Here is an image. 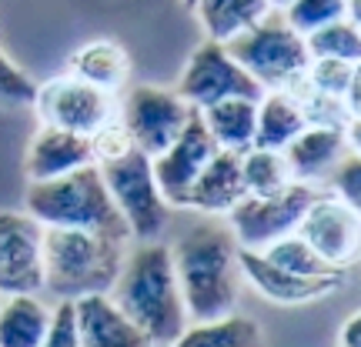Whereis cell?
Returning <instances> with one entry per match:
<instances>
[{
  "instance_id": "f1b7e54d",
  "label": "cell",
  "mask_w": 361,
  "mask_h": 347,
  "mask_svg": "<svg viewBox=\"0 0 361 347\" xmlns=\"http://www.w3.org/2000/svg\"><path fill=\"white\" fill-rule=\"evenodd\" d=\"M305 80H308L314 90H322L328 97H338L345 101L358 114V64H345V61H311L308 70H305Z\"/></svg>"
},
{
  "instance_id": "2e32d148",
  "label": "cell",
  "mask_w": 361,
  "mask_h": 347,
  "mask_svg": "<svg viewBox=\"0 0 361 347\" xmlns=\"http://www.w3.org/2000/svg\"><path fill=\"white\" fill-rule=\"evenodd\" d=\"M90 164H94L90 137H80V134L57 127H40L34 134L30 147H27L24 174L30 184H40V180H57L80 168H90Z\"/></svg>"
},
{
  "instance_id": "e0dca14e",
  "label": "cell",
  "mask_w": 361,
  "mask_h": 347,
  "mask_svg": "<svg viewBox=\"0 0 361 347\" xmlns=\"http://www.w3.org/2000/svg\"><path fill=\"white\" fill-rule=\"evenodd\" d=\"M74 321H78L80 347H154L107 294L74 301Z\"/></svg>"
},
{
  "instance_id": "603a6c76",
  "label": "cell",
  "mask_w": 361,
  "mask_h": 347,
  "mask_svg": "<svg viewBox=\"0 0 361 347\" xmlns=\"http://www.w3.org/2000/svg\"><path fill=\"white\" fill-rule=\"evenodd\" d=\"M191 11L197 13L207 40L228 44L238 34H245L247 27L264 20L274 7L268 0H194Z\"/></svg>"
},
{
  "instance_id": "6da1fadb",
  "label": "cell",
  "mask_w": 361,
  "mask_h": 347,
  "mask_svg": "<svg viewBox=\"0 0 361 347\" xmlns=\"http://www.w3.org/2000/svg\"><path fill=\"white\" fill-rule=\"evenodd\" d=\"M188 321H218L238 310L241 301V264L228 224H197L171 247Z\"/></svg>"
},
{
  "instance_id": "277c9868",
  "label": "cell",
  "mask_w": 361,
  "mask_h": 347,
  "mask_svg": "<svg viewBox=\"0 0 361 347\" xmlns=\"http://www.w3.org/2000/svg\"><path fill=\"white\" fill-rule=\"evenodd\" d=\"M27 214L40 227L57 231H97L130 241L128 224L117 214L111 194L104 187L97 164L64 174L57 180H40L27 187Z\"/></svg>"
},
{
  "instance_id": "4dcf8cb0",
  "label": "cell",
  "mask_w": 361,
  "mask_h": 347,
  "mask_svg": "<svg viewBox=\"0 0 361 347\" xmlns=\"http://www.w3.org/2000/svg\"><path fill=\"white\" fill-rule=\"evenodd\" d=\"M34 94H37V84L0 51V103L24 107V103H34Z\"/></svg>"
},
{
  "instance_id": "d6a6232c",
  "label": "cell",
  "mask_w": 361,
  "mask_h": 347,
  "mask_svg": "<svg viewBox=\"0 0 361 347\" xmlns=\"http://www.w3.org/2000/svg\"><path fill=\"white\" fill-rule=\"evenodd\" d=\"M40 347H80L78 321H74V304H71V301H57V304H54L51 327H47Z\"/></svg>"
},
{
  "instance_id": "9c48e42d",
  "label": "cell",
  "mask_w": 361,
  "mask_h": 347,
  "mask_svg": "<svg viewBox=\"0 0 361 347\" xmlns=\"http://www.w3.org/2000/svg\"><path fill=\"white\" fill-rule=\"evenodd\" d=\"M191 114L194 107L180 101L178 90L151 87V84L134 87L128 94V101L117 107V120L128 134L130 147H137L147 157L164 154L180 137V130L188 127Z\"/></svg>"
},
{
  "instance_id": "4fadbf2b",
  "label": "cell",
  "mask_w": 361,
  "mask_h": 347,
  "mask_svg": "<svg viewBox=\"0 0 361 347\" xmlns=\"http://www.w3.org/2000/svg\"><path fill=\"white\" fill-rule=\"evenodd\" d=\"M214 154H218V147L207 137L204 124H201V117L194 111L191 120H188V127L180 130L178 141L171 144L164 154L151 157V170H154L157 191L164 197V204L184 207L191 184L201 177V170L207 168V160Z\"/></svg>"
},
{
  "instance_id": "d590c367",
  "label": "cell",
  "mask_w": 361,
  "mask_h": 347,
  "mask_svg": "<svg viewBox=\"0 0 361 347\" xmlns=\"http://www.w3.org/2000/svg\"><path fill=\"white\" fill-rule=\"evenodd\" d=\"M184 4H188V7H191V4H194V0H184Z\"/></svg>"
},
{
  "instance_id": "ba28073f",
  "label": "cell",
  "mask_w": 361,
  "mask_h": 347,
  "mask_svg": "<svg viewBox=\"0 0 361 347\" xmlns=\"http://www.w3.org/2000/svg\"><path fill=\"white\" fill-rule=\"evenodd\" d=\"M318 191L322 187H311V184H291L288 191L274 194V197H245V201H238L224 214L234 244L241 251H264L268 244L295 234Z\"/></svg>"
},
{
  "instance_id": "5bb4252c",
  "label": "cell",
  "mask_w": 361,
  "mask_h": 347,
  "mask_svg": "<svg viewBox=\"0 0 361 347\" xmlns=\"http://www.w3.org/2000/svg\"><path fill=\"white\" fill-rule=\"evenodd\" d=\"M238 264H241V277H245L255 291L271 304H281V308H305L314 304L322 297L335 294L345 281H318V277H298L288 270L274 267L264 254L258 251H241L238 247Z\"/></svg>"
},
{
  "instance_id": "f546056e",
  "label": "cell",
  "mask_w": 361,
  "mask_h": 347,
  "mask_svg": "<svg viewBox=\"0 0 361 347\" xmlns=\"http://www.w3.org/2000/svg\"><path fill=\"white\" fill-rule=\"evenodd\" d=\"M288 27H295L301 37H308L322 27L335 24L351 13V0H288L281 7ZM351 20V17H348Z\"/></svg>"
},
{
  "instance_id": "d4e9b609",
  "label": "cell",
  "mask_w": 361,
  "mask_h": 347,
  "mask_svg": "<svg viewBox=\"0 0 361 347\" xmlns=\"http://www.w3.org/2000/svg\"><path fill=\"white\" fill-rule=\"evenodd\" d=\"M241 184H245V197H274V194L288 191L295 180H291L281 151L251 147L241 154Z\"/></svg>"
},
{
  "instance_id": "1f68e13d",
  "label": "cell",
  "mask_w": 361,
  "mask_h": 347,
  "mask_svg": "<svg viewBox=\"0 0 361 347\" xmlns=\"http://www.w3.org/2000/svg\"><path fill=\"white\" fill-rule=\"evenodd\" d=\"M328 194H335L338 201H345L351 207H361V160L358 151H351L331 174H328Z\"/></svg>"
},
{
  "instance_id": "9a60e30c",
  "label": "cell",
  "mask_w": 361,
  "mask_h": 347,
  "mask_svg": "<svg viewBox=\"0 0 361 347\" xmlns=\"http://www.w3.org/2000/svg\"><path fill=\"white\" fill-rule=\"evenodd\" d=\"M351 151H358V134L328 130V127H305L281 154L288 160V170H291L295 184L318 187Z\"/></svg>"
},
{
  "instance_id": "cb8c5ba5",
  "label": "cell",
  "mask_w": 361,
  "mask_h": 347,
  "mask_svg": "<svg viewBox=\"0 0 361 347\" xmlns=\"http://www.w3.org/2000/svg\"><path fill=\"white\" fill-rule=\"evenodd\" d=\"M168 347H268V337L251 317L228 314L218 321L188 324Z\"/></svg>"
},
{
  "instance_id": "e575fe53",
  "label": "cell",
  "mask_w": 361,
  "mask_h": 347,
  "mask_svg": "<svg viewBox=\"0 0 361 347\" xmlns=\"http://www.w3.org/2000/svg\"><path fill=\"white\" fill-rule=\"evenodd\" d=\"M268 4H271V7H274V11H281V7H284V4H288V0H268Z\"/></svg>"
},
{
  "instance_id": "8992f818",
  "label": "cell",
  "mask_w": 361,
  "mask_h": 347,
  "mask_svg": "<svg viewBox=\"0 0 361 347\" xmlns=\"http://www.w3.org/2000/svg\"><path fill=\"white\" fill-rule=\"evenodd\" d=\"M101 180L111 201H114L117 214L128 224L130 241H157V234L168 227V210L164 197L157 191L154 170H151V157L141 154L137 147H124L121 154H111L97 160Z\"/></svg>"
},
{
  "instance_id": "83f0119b",
  "label": "cell",
  "mask_w": 361,
  "mask_h": 347,
  "mask_svg": "<svg viewBox=\"0 0 361 347\" xmlns=\"http://www.w3.org/2000/svg\"><path fill=\"white\" fill-rule=\"evenodd\" d=\"M311 61H345V64H361V30L355 20L341 17L335 24L322 27L305 37Z\"/></svg>"
},
{
  "instance_id": "30bf717a",
  "label": "cell",
  "mask_w": 361,
  "mask_h": 347,
  "mask_svg": "<svg viewBox=\"0 0 361 347\" xmlns=\"http://www.w3.org/2000/svg\"><path fill=\"white\" fill-rule=\"evenodd\" d=\"M261 94L264 90L247 77L245 67L238 64L228 53V47L218 40H204L201 47H194L178 84V97L194 111H204L211 103L231 101V97L261 101Z\"/></svg>"
},
{
  "instance_id": "836d02e7",
  "label": "cell",
  "mask_w": 361,
  "mask_h": 347,
  "mask_svg": "<svg viewBox=\"0 0 361 347\" xmlns=\"http://www.w3.org/2000/svg\"><path fill=\"white\" fill-rule=\"evenodd\" d=\"M338 347H361V317L358 314H351L348 321L341 324V331H338Z\"/></svg>"
},
{
  "instance_id": "ffe728a7",
  "label": "cell",
  "mask_w": 361,
  "mask_h": 347,
  "mask_svg": "<svg viewBox=\"0 0 361 347\" xmlns=\"http://www.w3.org/2000/svg\"><path fill=\"white\" fill-rule=\"evenodd\" d=\"M51 310L40 294L0 297V347H40L51 327Z\"/></svg>"
},
{
  "instance_id": "44dd1931",
  "label": "cell",
  "mask_w": 361,
  "mask_h": 347,
  "mask_svg": "<svg viewBox=\"0 0 361 347\" xmlns=\"http://www.w3.org/2000/svg\"><path fill=\"white\" fill-rule=\"evenodd\" d=\"M308 127L298 101L288 90H264L258 101V120H255V147L261 151H284L301 130Z\"/></svg>"
},
{
  "instance_id": "5b68a950",
  "label": "cell",
  "mask_w": 361,
  "mask_h": 347,
  "mask_svg": "<svg viewBox=\"0 0 361 347\" xmlns=\"http://www.w3.org/2000/svg\"><path fill=\"white\" fill-rule=\"evenodd\" d=\"M224 47L261 90H291L298 80H305L311 64L305 37L278 13H268Z\"/></svg>"
},
{
  "instance_id": "4316f807",
  "label": "cell",
  "mask_w": 361,
  "mask_h": 347,
  "mask_svg": "<svg viewBox=\"0 0 361 347\" xmlns=\"http://www.w3.org/2000/svg\"><path fill=\"white\" fill-rule=\"evenodd\" d=\"M274 264V267L288 270V274H298V277H318V281H345V270L328 267L314 251H311L298 234H288L281 241L268 244L264 251H258Z\"/></svg>"
},
{
  "instance_id": "7a4b0ae2",
  "label": "cell",
  "mask_w": 361,
  "mask_h": 347,
  "mask_svg": "<svg viewBox=\"0 0 361 347\" xmlns=\"http://www.w3.org/2000/svg\"><path fill=\"white\" fill-rule=\"evenodd\" d=\"M107 297L121 308L128 321L141 327L154 347H168L191 324L180 301L171 247L161 241H144L124 254L121 274Z\"/></svg>"
},
{
  "instance_id": "8fae6325",
  "label": "cell",
  "mask_w": 361,
  "mask_h": 347,
  "mask_svg": "<svg viewBox=\"0 0 361 347\" xmlns=\"http://www.w3.org/2000/svg\"><path fill=\"white\" fill-rule=\"evenodd\" d=\"M298 237L335 270H348L358 260L361 247V217L358 207L338 201L335 194L318 191L298 224Z\"/></svg>"
},
{
  "instance_id": "52a82bcc",
  "label": "cell",
  "mask_w": 361,
  "mask_h": 347,
  "mask_svg": "<svg viewBox=\"0 0 361 347\" xmlns=\"http://www.w3.org/2000/svg\"><path fill=\"white\" fill-rule=\"evenodd\" d=\"M117 107L121 103L114 94L94 87V84H84L74 74L47 80L34 94V111L40 117V127L71 130L80 137H94L107 124H114Z\"/></svg>"
},
{
  "instance_id": "484cf974",
  "label": "cell",
  "mask_w": 361,
  "mask_h": 347,
  "mask_svg": "<svg viewBox=\"0 0 361 347\" xmlns=\"http://www.w3.org/2000/svg\"><path fill=\"white\" fill-rule=\"evenodd\" d=\"M288 94L298 101L301 117H305L308 127H328V130L358 134V114H355L345 101H338V97H328V94H322V90H314L308 80H298Z\"/></svg>"
},
{
  "instance_id": "ac0fdd59",
  "label": "cell",
  "mask_w": 361,
  "mask_h": 347,
  "mask_svg": "<svg viewBox=\"0 0 361 347\" xmlns=\"http://www.w3.org/2000/svg\"><path fill=\"white\" fill-rule=\"evenodd\" d=\"M238 201H245L241 154L218 151V154L207 160V168L201 170V177L191 184L184 207L197 210V214H207V217H224Z\"/></svg>"
},
{
  "instance_id": "3957f363",
  "label": "cell",
  "mask_w": 361,
  "mask_h": 347,
  "mask_svg": "<svg viewBox=\"0 0 361 347\" xmlns=\"http://www.w3.org/2000/svg\"><path fill=\"white\" fill-rule=\"evenodd\" d=\"M128 241L97 231H57L44 227V291L57 301H80L111 294Z\"/></svg>"
},
{
  "instance_id": "d6986e66",
  "label": "cell",
  "mask_w": 361,
  "mask_h": 347,
  "mask_svg": "<svg viewBox=\"0 0 361 347\" xmlns=\"http://www.w3.org/2000/svg\"><path fill=\"white\" fill-rule=\"evenodd\" d=\"M201 124H204L207 137L214 141L218 151L228 154H245L255 147V120H258V101L247 97H231V101H218L197 111Z\"/></svg>"
},
{
  "instance_id": "7c38bea8",
  "label": "cell",
  "mask_w": 361,
  "mask_h": 347,
  "mask_svg": "<svg viewBox=\"0 0 361 347\" xmlns=\"http://www.w3.org/2000/svg\"><path fill=\"white\" fill-rule=\"evenodd\" d=\"M44 294V227L27 210H0V297Z\"/></svg>"
},
{
  "instance_id": "7402d4cb",
  "label": "cell",
  "mask_w": 361,
  "mask_h": 347,
  "mask_svg": "<svg viewBox=\"0 0 361 347\" xmlns=\"http://www.w3.org/2000/svg\"><path fill=\"white\" fill-rule=\"evenodd\" d=\"M71 74L84 84L117 94L130 77V57L114 40H90L71 57Z\"/></svg>"
}]
</instances>
